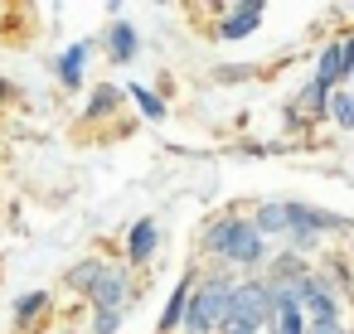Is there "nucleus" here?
<instances>
[{
    "instance_id": "5701e85b",
    "label": "nucleus",
    "mask_w": 354,
    "mask_h": 334,
    "mask_svg": "<svg viewBox=\"0 0 354 334\" xmlns=\"http://www.w3.org/2000/svg\"><path fill=\"white\" fill-rule=\"evenodd\" d=\"M344 68H349V73H354V39H349V44H344Z\"/></svg>"
},
{
    "instance_id": "6ab92c4d",
    "label": "nucleus",
    "mask_w": 354,
    "mask_h": 334,
    "mask_svg": "<svg viewBox=\"0 0 354 334\" xmlns=\"http://www.w3.org/2000/svg\"><path fill=\"white\" fill-rule=\"evenodd\" d=\"M306 334H344V324H339V320H310Z\"/></svg>"
},
{
    "instance_id": "f03ea898",
    "label": "nucleus",
    "mask_w": 354,
    "mask_h": 334,
    "mask_svg": "<svg viewBox=\"0 0 354 334\" xmlns=\"http://www.w3.org/2000/svg\"><path fill=\"white\" fill-rule=\"evenodd\" d=\"M233 305V281H209L189 295V315H185V334H209L228 320Z\"/></svg>"
},
{
    "instance_id": "6e6552de",
    "label": "nucleus",
    "mask_w": 354,
    "mask_h": 334,
    "mask_svg": "<svg viewBox=\"0 0 354 334\" xmlns=\"http://www.w3.org/2000/svg\"><path fill=\"white\" fill-rule=\"evenodd\" d=\"M156 242H160V233H156V223H151V218H141V223L131 228V247H127V257H131V262H151V252H156Z\"/></svg>"
},
{
    "instance_id": "ddd939ff",
    "label": "nucleus",
    "mask_w": 354,
    "mask_h": 334,
    "mask_svg": "<svg viewBox=\"0 0 354 334\" xmlns=\"http://www.w3.org/2000/svg\"><path fill=\"white\" fill-rule=\"evenodd\" d=\"M194 291H189V276L175 286V295H170V305H165V315H160V329H175V324H185V300H189Z\"/></svg>"
},
{
    "instance_id": "4be33fe9",
    "label": "nucleus",
    "mask_w": 354,
    "mask_h": 334,
    "mask_svg": "<svg viewBox=\"0 0 354 334\" xmlns=\"http://www.w3.org/2000/svg\"><path fill=\"white\" fill-rule=\"evenodd\" d=\"M320 97H325V88H320V83H310V88H306V92H301V102H306V107H315V102H320Z\"/></svg>"
},
{
    "instance_id": "a211bd4d",
    "label": "nucleus",
    "mask_w": 354,
    "mask_h": 334,
    "mask_svg": "<svg viewBox=\"0 0 354 334\" xmlns=\"http://www.w3.org/2000/svg\"><path fill=\"white\" fill-rule=\"evenodd\" d=\"M117 329H122V315H117V310H97L93 334H117Z\"/></svg>"
},
{
    "instance_id": "7ed1b4c3",
    "label": "nucleus",
    "mask_w": 354,
    "mask_h": 334,
    "mask_svg": "<svg viewBox=\"0 0 354 334\" xmlns=\"http://www.w3.org/2000/svg\"><path fill=\"white\" fill-rule=\"evenodd\" d=\"M272 315H277V291H272V281H238V286H233L228 320H243V324L262 329V324H272Z\"/></svg>"
},
{
    "instance_id": "39448f33",
    "label": "nucleus",
    "mask_w": 354,
    "mask_h": 334,
    "mask_svg": "<svg viewBox=\"0 0 354 334\" xmlns=\"http://www.w3.org/2000/svg\"><path fill=\"white\" fill-rule=\"evenodd\" d=\"M127 291H131V281H127L122 271H112V266H107V271H102V281L93 286V305H97V310H117V305L127 300Z\"/></svg>"
},
{
    "instance_id": "20e7f679",
    "label": "nucleus",
    "mask_w": 354,
    "mask_h": 334,
    "mask_svg": "<svg viewBox=\"0 0 354 334\" xmlns=\"http://www.w3.org/2000/svg\"><path fill=\"white\" fill-rule=\"evenodd\" d=\"M301 310H306L310 320H339L330 281H320V276H306V286H301Z\"/></svg>"
},
{
    "instance_id": "9d476101",
    "label": "nucleus",
    "mask_w": 354,
    "mask_h": 334,
    "mask_svg": "<svg viewBox=\"0 0 354 334\" xmlns=\"http://www.w3.org/2000/svg\"><path fill=\"white\" fill-rule=\"evenodd\" d=\"M252 228H257V233H291V213H286V204H262Z\"/></svg>"
},
{
    "instance_id": "9b49d317",
    "label": "nucleus",
    "mask_w": 354,
    "mask_h": 334,
    "mask_svg": "<svg viewBox=\"0 0 354 334\" xmlns=\"http://www.w3.org/2000/svg\"><path fill=\"white\" fill-rule=\"evenodd\" d=\"M272 324H277V334H306V310L301 305H286V300H277V315H272Z\"/></svg>"
},
{
    "instance_id": "1a4fd4ad",
    "label": "nucleus",
    "mask_w": 354,
    "mask_h": 334,
    "mask_svg": "<svg viewBox=\"0 0 354 334\" xmlns=\"http://www.w3.org/2000/svg\"><path fill=\"white\" fill-rule=\"evenodd\" d=\"M349 68H344V44H330L325 54H320V68H315V83L320 88H330L335 78H344Z\"/></svg>"
},
{
    "instance_id": "0eeeda50",
    "label": "nucleus",
    "mask_w": 354,
    "mask_h": 334,
    "mask_svg": "<svg viewBox=\"0 0 354 334\" xmlns=\"http://www.w3.org/2000/svg\"><path fill=\"white\" fill-rule=\"evenodd\" d=\"M107 54H112L117 63H131V59H136V30L117 20V25L107 30Z\"/></svg>"
},
{
    "instance_id": "f8f14e48",
    "label": "nucleus",
    "mask_w": 354,
    "mask_h": 334,
    "mask_svg": "<svg viewBox=\"0 0 354 334\" xmlns=\"http://www.w3.org/2000/svg\"><path fill=\"white\" fill-rule=\"evenodd\" d=\"M83 59H88V44H73V49L59 59V78H64L68 88H78V83H83Z\"/></svg>"
},
{
    "instance_id": "412c9836",
    "label": "nucleus",
    "mask_w": 354,
    "mask_h": 334,
    "mask_svg": "<svg viewBox=\"0 0 354 334\" xmlns=\"http://www.w3.org/2000/svg\"><path fill=\"white\" fill-rule=\"evenodd\" d=\"M39 305H44V295H39V291H35V295H25V300H20V305H15V315H30V310H39Z\"/></svg>"
},
{
    "instance_id": "4468645a",
    "label": "nucleus",
    "mask_w": 354,
    "mask_h": 334,
    "mask_svg": "<svg viewBox=\"0 0 354 334\" xmlns=\"http://www.w3.org/2000/svg\"><path fill=\"white\" fill-rule=\"evenodd\" d=\"M102 271H107L102 262H83L78 271H68V286H73V291H83V295H93V286L102 281Z\"/></svg>"
},
{
    "instance_id": "dca6fc26",
    "label": "nucleus",
    "mask_w": 354,
    "mask_h": 334,
    "mask_svg": "<svg viewBox=\"0 0 354 334\" xmlns=\"http://www.w3.org/2000/svg\"><path fill=\"white\" fill-rule=\"evenodd\" d=\"M330 117L349 131V126H354V97H349V92H335V97H330Z\"/></svg>"
},
{
    "instance_id": "aec40b11",
    "label": "nucleus",
    "mask_w": 354,
    "mask_h": 334,
    "mask_svg": "<svg viewBox=\"0 0 354 334\" xmlns=\"http://www.w3.org/2000/svg\"><path fill=\"white\" fill-rule=\"evenodd\" d=\"M218 334H257V329H252V324H243V320H223V324H218Z\"/></svg>"
},
{
    "instance_id": "f3484780",
    "label": "nucleus",
    "mask_w": 354,
    "mask_h": 334,
    "mask_svg": "<svg viewBox=\"0 0 354 334\" xmlns=\"http://www.w3.org/2000/svg\"><path fill=\"white\" fill-rule=\"evenodd\" d=\"M117 102H122V92H117V88H97V92H93V102H88V117H102V112H112Z\"/></svg>"
},
{
    "instance_id": "f257e3e1",
    "label": "nucleus",
    "mask_w": 354,
    "mask_h": 334,
    "mask_svg": "<svg viewBox=\"0 0 354 334\" xmlns=\"http://www.w3.org/2000/svg\"><path fill=\"white\" fill-rule=\"evenodd\" d=\"M204 242H209V252L223 257V262H238V266H257V262H262V233H257L248 218H218Z\"/></svg>"
},
{
    "instance_id": "2eb2a0df",
    "label": "nucleus",
    "mask_w": 354,
    "mask_h": 334,
    "mask_svg": "<svg viewBox=\"0 0 354 334\" xmlns=\"http://www.w3.org/2000/svg\"><path fill=\"white\" fill-rule=\"evenodd\" d=\"M131 97H136V107H141V112H146L151 121H160V117H165V102H160V97H156L151 88H131Z\"/></svg>"
},
{
    "instance_id": "423d86ee",
    "label": "nucleus",
    "mask_w": 354,
    "mask_h": 334,
    "mask_svg": "<svg viewBox=\"0 0 354 334\" xmlns=\"http://www.w3.org/2000/svg\"><path fill=\"white\" fill-rule=\"evenodd\" d=\"M257 25H262V6H238V10L223 15L218 30H223V39H243V35H252Z\"/></svg>"
}]
</instances>
